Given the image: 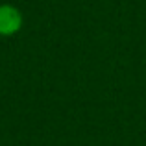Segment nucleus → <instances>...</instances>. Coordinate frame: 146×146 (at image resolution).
I'll return each mask as SVG.
<instances>
[{"instance_id": "f257e3e1", "label": "nucleus", "mask_w": 146, "mask_h": 146, "mask_svg": "<svg viewBox=\"0 0 146 146\" xmlns=\"http://www.w3.org/2000/svg\"><path fill=\"white\" fill-rule=\"evenodd\" d=\"M22 13L19 7L11 4H0V35L2 37H11L21 32L22 28Z\"/></svg>"}]
</instances>
